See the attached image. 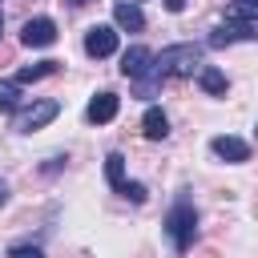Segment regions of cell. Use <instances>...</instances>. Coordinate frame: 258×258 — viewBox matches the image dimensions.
<instances>
[{
  "label": "cell",
  "instance_id": "6da1fadb",
  "mask_svg": "<svg viewBox=\"0 0 258 258\" xmlns=\"http://www.w3.org/2000/svg\"><path fill=\"white\" fill-rule=\"evenodd\" d=\"M202 69V44H169L153 56V77L165 81V77H194Z\"/></svg>",
  "mask_w": 258,
  "mask_h": 258
},
{
  "label": "cell",
  "instance_id": "7a4b0ae2",
  "mask_svg": "<svg viewBox=\"0 0 258 258\" xmlns=\"http://www.w3.org/2000/svg\"><path fill=\"white\" fill-rule=\"evenodd\" d=\"M165 234H169V242H173V250H189L194 246V238H198V210L181 198L169 214H165Z\"/></svg>",
  "mask_w": 258,
  "mask_h": 258
},
{
  "label": "cell",
  "instance_id": "3957f363",
  "mask_svg": "<svg viewBox=\"0 0 258 258\" xmlns=\"http://www.w3.org/2000/svg\"><path fill=\"white\" fill-rule=\"evenodd\" d=\"M56 113H60V101H36V105H28V109H20V113H16L12 129H16V133H32V129H44V125H48Z\"/></svg>",
  "mask_w": 258,
  "mask_h": 258
},
{
  "label": "cell",
  "instance_id": "277c9868",
  "mask_svg": "<svg viewBox=\"0 0 258 258\" xmlns=\"http://www.w3.org/2000/svg\"><path fill=\"white\" fill-rule=\"evenodd\" d=\"M20 40H24V48H48V44H56V24H52L48 16L24 20V28H20Z\"/></svg>",
  "mask_w": 258,
  "mask_h": 258
},
{
  "label": "cell",
  "instance_id": "5b68a950",
  "mask_svg": "<svg viewBox=\"0 0 258 258\" xmlns=\"http://www.w3.org/2000/svg\"><path fill=\"white\" fill-rule=\"evenodd\" d=\"M85 52L89 56H113L117 52V28L113 24H93L89 32H85Z\"/></svg>",
  "mask_w": 258,
  "mask_h": 258
},
{
  "label": "cell",
  "instance_id": "8992f818",
  "mask_svg": "<svg viewBox=\"0 0 258 258\" xmlns=\"http://www.w3.org/2000/svg\"><path fill=\"white\" fill-rule=\"evenodd\" d=\"M234 40H258V24H230V20H222V24L206 36L210 48H226V44H234Z\"/></svg>",
  "mask_w": 258,
  "mask_h": 258
},
{
  "label": "cell",
  "instance_id": "52a82bcc",
  "mask_svg": "<svg viewBox=\"0 0 258 258\" xmlns=\"http://www.w3.org/2000/svg\"><path fill=\"white\" fill-rule=\"evenodd\" d=\"M117 109H121V97L105 89V93H97V97L89 101V109H85V117H89L93 125H105V121H113V117H117Z\"/></svg>",
  "mask_w": 258,
  "mask_h": 258
},
{
  "label": "cell",
  "instance_id": "ba28073f",
  "mask_svg": "<svg viewBox=\"0 0 258 258\" xmlns=\"http://www.w3.org/2000/svg\"><path fill=\"white\" fill-rule=\"evenodd\" d=\"M113 20H117V28H125V32H141V28H145V12L137 8V0H117V4H113Z\"/></svg>",
  "mask_w": 258,
  "mask_h": 258
},
{
  "label": "cell",
  "instance_id": "9c48e42d",
  "mask_svg": "<svg viewBox=\"0 0 258 258\" xmlns=\"http://www.w3.org/2000/svg\"><path fill=\"white\" fill-rule=\"evenodd\" d=\"M210 149H214V157H222V161H246V157H250V145H246L242 137H214Z\"/></svg>",
  "mask_w": 258,
  "mask_h": 258
},
{
  "label": "cell",
  "instance_id": "30bf717a",
  "mask_svg": "<svg viewBox=\"0 0 258 258\" xmlns=\"http://www.w3.org/2000/svg\"><path fill=\"white\" fill-rule=\"evenodd\" d=\"M141 133L149 137V141H165L169 137V117L153 105V109H145V117H141Z\"/></svg>",
  "mask_w": 258,
  "mask_h": 258
},
{
  "label": "cell",
  "instance_id": "8fae6325",
  "mask_svg": "<svg viewBox=\"0 0 258 258\" xmlns=\"http://www.w3.org/2000/svg\"><path fill=\"white\" fill-rule=\"evenodd\" d=\"M198 85H202L210 97H226V89H230L226 73H222V69H214V64H202V69H198Z\"/></svg>",
  "mask_w": 258,
  "mask_h": 258
},
{
  "label": "cell",
  "instance_id": "7c38bea8",
  "mask_svg": "<svg viewBox=\"0 0 258 258\" xmlns=\"http://www.w3.org/2000/svg\"><path fill=\"white\" fill-rule=\"evenodd\" d=\"M226 20L230 24H258V0H234L226 8Z\"/></svg>",
  "mask_w": 258,
  "mask_h": 258
},
{
  "label": "cell",
  "instance_id": "4fadbf2b",
  "mask_svg": "<svg viewBox=\"0 0 258 258\" xmlns=\"http://www.w3.org/2000/svg\"><path fill=\"white\" fill-rule=\"evenodd\" d=\"M52 73H56V60H36V64H24L16 73V81L28 85V81H40V77H52Z\"/></svg>",
  "mask_w": 258,
  "mask_h": 258
},
{
  "label": "cell",
  "instance_id": "5bb4252c",
  "mask_svg": "<svg viewBox=\"0 0 258 258\" xmlns=\"http://www.w3.org/2000/svg\"><path fill=\"white\" fill-rule=\"evenodd\" d=\"M105 177H109L113 189L125 185V153H109V157H105Z\"/></svg>",
  "mask_w": 258,
  "mask_h": 258
},
{
  "label": "cell",
  "instance_id": "9a60e30c",
  "mask_svg": "<svg viewBox=\"0 0 258 258\" xmlns=\"http://www.w3.org/2000/svg\"><path fill=\"white\" fill-rule=\"evenodd\" d=\"M24 93H20V81H0V109H20Z\"/></svg>",
  "mask_w": 258,
  "mask_h": 258
},
{
  "label": "cell",
  "instance_id": "2e32d148",
  "mask_svg": "<svg viewBox=\"0 0 258 258\" xmlns=\"http://www.w3.org/2000/svg\"><path fill=\"white\" fill-rule=\"evenodd\" d=\"M8 258H44V250H40V246H32V242H20V246H12V250H8Z\"/></svg>",
  "mask_w": 258,
  "mask_h": 258
},
{
  "label": "cell",
  "instance_id": "e0dca14e",
  "mask_svg": "<svg viewBox=\"0 0 258 258\" xmlns=\"http://www.w3.org/2000/svg\"><path fill=\"white\" fill-rule=\"evenodd\" d=\"M117 194H121V198H129V202H145V185H141V181H125Z\"/></svg>",
  "mask_w": 258,
  "mask_h": 258
},
{
  "label": "cell",
  "instance_id": "ac0fdd59",
  "mask_svg": "<svg viewBox=\"0 0 258 258\" xmlns=\"http://www.w3.org/2000/svg\"><path fill=\"white\" fill-rule=\"evenodd\" d=\"M165 8H169V12H181V8H185V0H165Z\"/></svg>",
  "mask_w": 258,
  "mask_h": 258
},
{
  "label": "cell",
  "instance_id": "d6986e66",
  "mask_svg": "<svg viewBox=\"0 0 258 258\" xmlns=\"http://www.w3.org/2000/svg\"><path fill=\"white\" fill-rule=\"evenodd\" d=\"M4 202H8V185L0 181V206H4Z\"/></svg>",
  "mask_w": 258,
  "mask_h": 258
},
{
  "label": "cell",
  "instance_id": "ffe728a7",
  "mask_svg": "<svg viewBox=\"0 0 258 258\" xmlns=\"http://www.w3.org/2000/svg\"><path fill=\"white\" fill-rule=\"evenodd\" d=\"M69 4H93V0H69Z\"/></svg>",
  "mask_w": 258,
  "mask_h": 258
},
{
  "label": "cell",
  "instance_id": "44dd1931",
  "mask_svg": "<svg viewBox=\"0 0 258 258\" xmlns=\"http://www.w3.org/2000/svg\"><path fill=\"white\" fill-rule=\"evenodd\" d=\"M0 32H4V16H0Z\"/></svg>",
  "mask_w": 258,
  "mask_h": 258
}]
</instances>
